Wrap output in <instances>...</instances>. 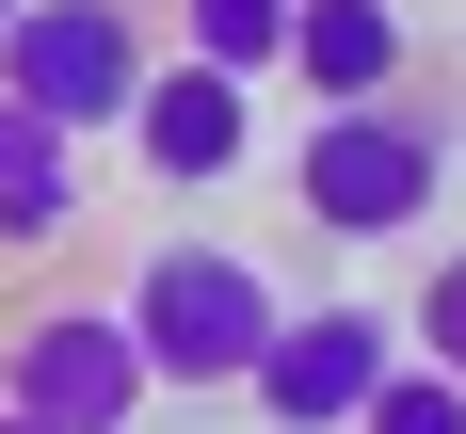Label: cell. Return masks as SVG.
Returning a JSON list of instances; mask_svg holds the SVG:
<instances>
[{"mask_svg": "<svg viewBox=\"0 0 466 434\" xmlns=\"http://www.w3.org/2000/svg\"><path fill=\"white\" fill-rule=\"evenodd\" d=\"M129 338H145V386H177V402H226V386H258V354H274L289 289L241 257V241H145L129 257Z\"/></svg>", "mask_w": 466, "mask_h": 434, "instance_id": "1", "label": "cell"}, {"mask_svg": "<svg viewBox=\"0 0 466 434\" xmlns=\"http://www.w3.org/2000/svg\"><path fill=\"white\" fill-rule=\"evenodd\" d=\"M434 193H451V145L402 113V96H354V113H306L289 145V209L322 241H419Z\"/></svg>", "mask_w": 466, "mask_h": 434, "instance_id": "2", "label": "cell"}, {"mask_svg": "<svg viewBox=\"0 0 466 434\" xmlns=\"http://www.w3.org/2000/svg\"><path fill=\"white\" fill-rule=\"evenodd\" d=\"M145 16L129 0H16L0 16V96H33L48 129H81V145H129V96H145Z\"/></svg>", "mask_w": 466, "mask_h": 434, "instance_id": "3", "label": "cell"}, {"mask_svg": "<svg viewBox=\"0 0 466 434\" xmlns=\"http://www.w3.org/2000/svg\"><path fill=\"white\" fill-rule=\"evenodd\" d=\"M0 402H33L48 434H129L161 386H145L129 306H33V322L0 338Z\"/></svg>", "mask_w": 466, "mask_h": 434, "instance_id": "4", "label": "cell"}, {"mask_svg": "<svg viewBox=\"0 0 466 434\" xmlns=\"http://www.w3.org/2000/svg\"><path fill=\"white\" fill-rule=\"evenodd\" d=\"M129 161H145L161 193H226L241 161H258V81H241V65H209V48L145 65V96H129Z\"/></svg>", "mask_w": 466, "mask_h": 434, "instance_id": "5", "label": "cell"}, {"mask_svg": "<svg viewBox=\"0 0 466 434\" xmlns=\"http://www.w3.org/2000/svg\"><path fill=\"white\" fill-rule=\"evenodd\" d=\"M402 370V322L386 306H289L274 354H258V419L274 434H354V402Z\"/></svg>", "mask_w": 466, "mask_h": 434, "instance_id": "6", "label": "cell"}, {"mask_svg": "<svg viewBox=\"0 0 466 434\" xmlns=\"http://www.w3.org/2000/svg\"><path fill=\"white\" fill-rule=\"evenodd\" d=\"M402 65H419V16L402 0H289V81H306V113L402 96Z\"/></svg>", "mask_w": 466, "mask_h": 434, "instance_id": "7", "label": "cell"}, {"mask_svg": "<svg viewBox=\"0 0 466 434\" xmlns=\"http://www.w3.org/2000/svg\"><path fill=\"white\" fill-rule=\"evenodd\" d=\"M81 226V129H48L33 96H0V257H48Z\"/></svg>", "mask_w": 466, "mask_h": 434, "instance_id": "8", "label": "cell"}, {"mask_svg": "<svg viewBox=\"0 0 466 434\" xmlns=\"http://www.w3.org/2000/svg\"><path fill=\"white\" fill-rule=\"evenodd\" d=\"M177 48H209V65H241V81H274V65H289V0H177Z\"/></svg>", "mask_w": 466, "mask_h": 434, "instance_id": "9", "label": "cell"}, {"mask_svg": "<svg viewBox=\"0 0 466 434\" xmlns=\"http://www.w3.org/2000/svg\"><path fill=\"white\" fill-rule=\"evenodd\" d=\"M354 434H466V370H434V354H402V370L354 402Z\"/></svg>", "mask_w": 466, "mask_h": 434, "instance_id": "10", "label": "cell"}, {"mask_svg": "<svg viewBox=\"0 0 466 434\" xmlns=\"http://www.w3.org/2000/svg\"><path fill=\"white\" fill-rule=\"evenodd\" d=\"M402 354L466 370V257H434V274H419V306H402Z\"/></svg>", "mask_w": 466, "mask_h": 434, "instance_id": "11", "label": "cell"}, {"mask_svg": "<svg viewBox=\"0 0 466 434\" xmlns=\"http://www.w3.org/2000/svg\"><path fill=\"white\" fill-rule=\"evenodd\" d=\"M0 434H48V419H33V402H0Z\"/></svg>", "mask_w": 466, "mask_h": 434, "instance_id": "12", "label": "cell"}, {"mask_svg": "<svg viewBox=\"0 0 466 434\" xmlns=\"http://www.w3.org/2000/svg\"><path fill=\"white\" fill-rule=\"evenodd\" d=\"M0 16H16V0H0Z\"/></svg>", "mask_w": 466, "mask_h": 434, "instance_id": "13", "label": "cell"}]
</instances>
